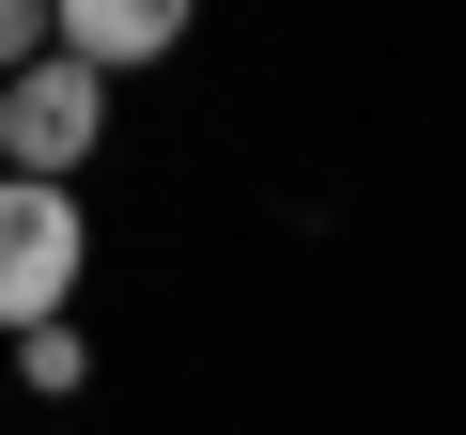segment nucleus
I'll use <instances>...</instances> for the list:
<instances>
[{
  "label": "nucleus",
  "mask_w": 466,
  "mask_h": 435,
  "mask_svg": "<svg viewBox=\"0 0 466 435\" xmlns=\"http://www.w3.org/2000/svg\"><path fill=\"white\" fill-rule=\"evenodd\" d=\"M94 125H109V78L63 63V47H47L32 78H0V171H16V187H78Z\"/></svg>",
  "instance_id": "f257e3e1"
},
{
  "label": "nucleus",
  "mask_w": 466,
  "mask_h": 435,
  "mask_svg": "<svg viewBox=\"0 0 466 435\" xmlns=\"http://www.w3.org/2000/svg\"><path fill=\"white\" fill-rule=\"evenodd\" d=\"M78 187H16V171H0V327H63V296H78Z\"/></svg>",
  "instance_id": "f03ea898"
},
{
  "label": "nucleus",
  "mask_w": 466,
  "mask_h": 435,
  "mask_svg": "<svg viewBox=\"0 0 466 435\" xmlns=\"http://www.w3.org/2000/svg\"><path fill=\"white\" fill-rule=\"evenodd\" d=\"M156 47H187V0H63V63H156Z\"/></svg>",
  "instance_id": "7ed1b4c3"
},
{
  "label": "nucleus",
  "mask_w": 466,
  "mask_h": 435,
  "mask_svg": "<svg viewBox=\"0 0 466 435\" xmlns=\"http://www.w3.org/2000/svg\"><path fill=\"white\" fill-rule=\"evenodd\" d=\"M16 373H32V389H47V404H63V389H78V373H94V358H78V311H63V327H32V342H16Z\"/></svg>",
  "instance_id": "20e7f679"
}]
</instances>
